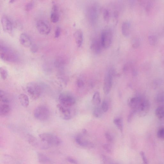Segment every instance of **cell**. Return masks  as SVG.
Returning <instances> with one entry per match:
<instances>
[{
    "label": "cell",
    "instance_id": "obj_3",
    "mask_svg": "<svg viewBox=\"0 0 164 164\" xmlns=\"http://www.w3.org/2000/svg\"><path fill=\"white\" fill-rule=\"evenodd\" d=\"M35 118L41 121H45L51 116V111L49 108L44 105H41L37 107L33 112Z\"/></svg>",
    "mask_w": 164,
    "mask_h": 164
},
{
    "label": "cell",
    "instance_id": "obj_11",
    "mask_svg": "<svg viewBox=\"0 0 164 164\" xmlns=\"http://www.w3.org/2000/svg\"><path fill=\"white\" fill-rule=\"evenodd\" d=\"M150 102L145 98H142L139 106L137 110V112L138 113L140 117L145 116L149 112L150 108Z\"/></svg>",
    "mask_w": 164,
    "mask_h": 164
},
{
    "label": "cell",
    "instance_id": "obj_21",
    "mask_svg": "<svg viewBox=\"0 0 164 164\" xmlns=\"http://www.w3.org/2000/svg\"><path fill=\"white\" fill-rule=\"evenodd\" d=\"M20 103L23 107H27L30 103V100L28 96L25 94H21L18 96Z\"/></svg>",
    "mask_w": 164,
    "mask_h": 164
},
{
    "label": "cell",
    "instance_id": "obj_1",
    "mask_svg": "<svg viewBox=\"0 0 164 164\" xmlns=\"http://www.w3.org/2000/svg\"><path fill=\"white\" fill-rule=\"evenodd\" d=\"M0 56L3 60L7 62H14L18 59L15 51L4 42L0 44Z\"/></svg>",
    "mask_w": 164,
    "mask_h": 164
},
{
    "label": "cell",
    "instance_id": "obj_24",
    "mask_svg": "<svg viewBox=\"0 0 164 164\" xmlns=\"http://www.w3.org/2000/svg\"><path fill=\"white\" fill-rule=\"evenodd\" d=\"M92 102L93 104L96 106H98L101 103V100L100 94L98 92H96L94 94Z\"/></svg>",
    "mask_w": 164,
    "mask_h": 164
},
{
    "label": "cell",
    "instance_id": "obj_32",
    "mask_svg": "<svg viewBox=\"0 0 164 164\" xmlns=\"http://www.w3.org/2000/svg\"><path fill=\"white\" fill-rule=\"evenodd\" d=\"M149 43L152 45H154L156 44L157 42V37L154 35H151L148 37Z\"/></svg>",
    "mask_w": 164,
    "mask_h": 164
},
{
    "label": "cell",
    "instance_id": "obj_19",
    "mask_svg": "<svg viewBox=\"0 0 164 164\" xmlns=\"http://www.w3.org/2000/svg\"><path fill=\"white\" fill-rule=\"evenodd\" d=\"M11 100L12 98L9 94L4 90H0V101L2 103L8 104Z\"/></svg>",
    "mask_w": 164,
    "mask_h": 164
},
{
    "label": "cell",
    "instance_id": "obj_13",
    "mask_svg": "<svg viewBox=\"0 0 164 164\" xmlns=\"http://www.w3.org/2000/svg\"><path fill=\"white\" fill-rule=\"evenodd\" d=\"M59 19V10L57 5L54 2L51 14L50 19L51 21L53 23H56L58 21Z\"/></svg>",
    "mask_w": 164,
    "mask_h": 164
},
{
    "label": "cell",
    "instance_id": "obj_40",
    "mask_svg": "<svg viewBox=\"0 0 164 164\" xmlns=\"http://www.w3.org/2000/svg\"><path fill=\"white\" fill-rule=\"evenodd\" d=\"M140 155L141 156L143 162L144 164H148V161L146 156V155L144 152L141 151L140 152Z\"/></svg>",
    "mask_w": 164,
    "mask_h": 164
},
{
    "label": "cell",
    "instance_id": "obj_2",
    "mask_svg": "<svg viewBox=\"0 0 164 164\" xmlns=\"http://www.w3.org/2000/svg\"><path fill=\"white\" fill-rule=\"evenodd\" d=\"M26 90L29 96L34 100L39 98L42 93V87L36 82H31L27 83Z\"/></svg>",
    "mask_w": 164,
    "mask_h": 164
},
{
    "label": "cell",
    "instance_id": "obj_33",
    "mask_svg": "<svg viewBox=\"0 0 164 164\" xmlns=\"http://www.w3.org/2000/svg\"><path fill=\"white\" fill-rule=\"evenodd\" d=\"M157 136L159 139L164 140V127L160 128L158 130Z\"/></svg>",
    "mask_w": 164,
    "mask_h": 164
},
{
    "label": "cell",
    "instance_id": "obj_42",
    "mask_svg": "<svg viewBox=\"0 0 164 164\" xmlns=\"http://www.w3.org/2000/svg\"><path fill=\"white\" fill-rule=\"evenodd\" d=\"M61 33V29L59 26H57L55 29V38L59 37Z\"/></svg>",
    "mask_w": 164,
    "mask_h": 164
},
{
    "label": "cell",
    "instance_id": "obj_23",
    "mask_svg": "<svg viewBox=\"0 0 164 164\" xmlns=\"http://www.w3.org/2000/svg\"><path fill=\"white\" fill-rule=\"evenodd\" d=\"M37 157L39 162L43 164H47L51 162L50 159L46 154L42 153L37 154Z\"/></svg>",
    "mask_w": 164,
    "mask_h": 164
},
{
    "label": "cell",
    "instance_id": "obj_25",
    "mask_svg": "<svg viewBox=\"0 0 164 164\" xmlns=\"http://www.w3.org/2000/svg\"><path fill=\"white\" fill-rule=\"evenodd\" d=\"M89 16L90 19L92 22L95 21L98 16L97 10L94 7H91L89 11Z\"/></svg>",
    "mask_w": 164,
    "mask_h": 164
},
{
    "label": "cell",
    "instance_id": "obj_20",
    "mask_svg": "<svg viewBox=\"0 0 164 164\" xmlns=\"http://www.w3.org/2000/svg\"><path fill=\"white\" fill-rule=\"evenodd\" d=\"M131 25L128 21H125L122 23V33L124 36L127 37L130 33Z\"/></svg>",
    "mask_w": 164,
    "mask_h": 164
},
{
    "label": "cell",
    "instance_id": "obj_36",
    "mask_svg": "<svg viewBox=\"0 0 164 164\" xmlns=\"http://www.w3.org/2000/svg\"><path fill=\"white\" fill-rule=\"evenodd\" d=\"M105 150L108 153H111L112 152V146L110 144H105L102 146Z\"/></svg>",
    "mask_w": 164,
    "mask_h": 164
},
{
    "label": "cell",
    "instance_id": "obj_43",
    "mask_svg": "<svg viewBox=\"0 0 164 164\" xmlns=\"http://www.w3.org/2000/svg\"><path fill=\"white\" fill-rule=\"evenodd\" d=\"M38 51V46L36 45H32L31 46V51L33 53H36Z\"/></svg>",
    "mask_w": 164,
    "mask_h": 164
},
{
    "label": "cell",
    "instance_id": "obj_16",
    "mask_svg": "<svg viewBox=\"0 0 164 164\" xmlns=\"http://www.w3.org/2000/svg\"><path fill=\"white\" fill-rule=\"evenodd\" d=\"M102 47L101 40L96 39L93 40L91 45V49L96 54L100 53Z\"/></svg>",
    "mask_w": 164,
    "mask_h": 164
},
{
    "label": "cell",
    "instance_id": "obj_14",
    "mask_svg": "<svg viewBox=\"0 0 164 164\" xmlns=\"http://www.w3.org/2000/svg\"><path fill=\"white\" fill-rule=\"evenodd\" d=\"M19 41L23 46L26 48L29 47L32 45V41L31 37L27 33H23L20 35Z\"/></svg>",
    "mask_w": 164,
    "mask_h": 164
},
{
    "label": "cell",
    "instance_id": "obj_6",
    "mask_svg": "<svg viewBox=\"0 0 164 164\" xmlns=\"http://www.w3.org/2000/svg\"><path fill=\"white\" fill-rule=\"evenodd\" d=\"M113 35L112 31L109 29H105L102 32L101 41L103 48H109L112 43Z\"/></svg>",
    "mask_w": 164,
    "mask_h": 164
},
{
    "label": "cell",
    "instance_id": "obj_44",
    "mask_svg": "<svg viewBox=\"0 0 164 164\" xmlns=\"http://www.w3.org/2000/svg\"><path fill=\"white\" fill-rule=\"evenodd\" d=\"M67 160L69 162L74 164H77V161L72 157H68L67 158Z\"/></svg>",
    "mask_w": 164,
    "mask_h": 164
},
{
    "label": "cell",
    "instance_id": "obj_15",
    "mask_svg": "<svg viewBox=\"0 0 164 164\" xmlns=\"http://www.w3.org/2000/svg\"><path fill=\"white\" fill-rule=\"evenodd\" d=\"M75 141L78 145L84 147L91 148H93L94 146L93 143L84 139L80 135L76 137Z\"/></svg>",
    "mask_w": 164,
    "mask_h": 164
},
{
    "label": "cell",
    "instance_id": "obj_4",
    "mask_svg": "<svg viewBox=\"0 0 164 164\" xmlns=\"http://www.w3.org/2000/svg\"><path fill=\"white\" fill-rule=\"evenodd\" d=\"M40 138L45 143L50 146H58L62 142L59 137L55 135L48 133L40 134L39 135Z\"/></svg>",
    "mask_w": 164,
    "mask_h": 164
},
{
    "label": "cell",
    "instance_id": "obj_48",
    "mask_svg": "<svg viewBox=\"0 0 164 164\" xmlns=\"http://www.w3.org/2000/svg\"><path fill=\"white\" fill-rule=\"evenodd\" d=\"M112 164H117L116 163H113Z\"/></svg>",
    "mask_w": 164,
    "mask_h": 164
},
{
    "label": "cell",
    "instance_id": "obj_8",
    "mask_svg": "<svg viewBox=\"0 0 164 164\" xmlns=\"http://www.w3.org/2000/svg\"><path fill=\"white\" fill-rule=\"evenodd\" d=\"M115 74L113 69H110L105 76L103 86L104 92L106 94L109 93L112 88L113 83V77Z\"/></svg>",
    "mask_w": 164,
    "mask_h": 164
},
{
    "label": "cell",
    "instance_id": "obj_45",
    "mask_svg": "<svg viewBox=\"0 0 164 164\" xmlns=\"http://www.w3.org/2000/svg\"><path fill=\"white\" fill-rule=\"evenodd\" d=\"M77 86L81 88L84 86L83 82L81 80H78L77 82Z\"/></svg>",
    "mask_w": 164,
    "mask_h": 164
},
{
    "label": "cell",
    "instance_id": "obj_39",
    "mask_svg": "<svg viewBox=\"0 0 164 164\" xmlns=\"http://www.w3.org/2000/svg\"><path fill=\"white\" fill-rule=\"evenodd\" d=\"M103 17L104 20L106 21H108L109 18V12L107 9H105L103 11Z\"/></svg>",
    "mask_w": 164,
    "mask_h": 164
},
{
    "label": "cell",
    "instance_id": "obj_28",
    "mask_svg": "<svg viewBox=\"0 0 164 164\" xmlns=\"http://www.w3.org/2000/svg\"><path fill=\"white\" fill-rule=\"evenodd\" d=\"M100 159L102 164H112L113 163L111 158L105 155H101Z\"/></svg>",
    "mask_w": 164,
    "mask_h": 164
},
{
    "label": "cell",
    "instance_id": "obj_29",
    "mask_svg": "<svg viewBox=\"0 0 164 164\" xmlns=\"http://www.w3.org/2000/svg\"><path fill=\"white\" fill-rule=\"evenodd\" d=\"M0 74L2 80H5L7 78L8 76V70L5 67H1L0 68Z\"/></svg>",
    "mask_w": 164,
    "mask_h": 164
},
{
    "label": "cell",
    "instance_id": "obj_26",
    "mask_svg": "<svg viewBox=\"0 0 164 164\" xmlns=\"http://www.w3.org/2000/svg\"><path fill=\"white\" fill-rule=\"evenodd\" d=\"M155 114L158 118H163L164 117V107H158L155 111Z\"/></svg>",
    "mask_w": 164,
    "mask_h": 164
},
{
    "label": "cell",
    "instance_id": "obj_22",
    "mask_svg": "<svg viewBox=\"0 0 164 164\" xmlns=\"http://www.w3.org/2000/svg\"><path fill=\"white\" fill-rule=\"evenodd\" d=\"M11 108L10 105L7 104H2L0 105V115L4 116L10 112Z\"/></svg>",
    "mask_w": 164,
    "mask_h": 164
},
{
    "label": "cell",
    "instance_id": "obj_46",
    "mask_svg": "<svg viewBox=\"0 0 164 164\" xmlns=\"http://www.w3.org/2000/svg\"><path fill=\"white\" fill-rule=\"evenodd\" d=\"M161 81L160 80H158L155 81L154 82V88H156L157 87L159 86H159V85L161 83Z\"/></svg>",
    "mask_w": 164,
    "mask_h": 164
},
{
    "label": "cell",
    "instance_id": "obj_18",
    "mask_svg": "<svg viewBox=\"0 0 164 164\" xmlns=\"http://www.w3.org/2000/svg\"><path fill=\"white\" fill-rule=\"evenodd\" d=\"M142 98L135 97L131 98L128 101V104L131 108L137 111L141 102Z\"/></svg>",
    "mask_w": 164,
    "mask_h": 164
},
{
    "label": "cell",
    "instance_id": "obj_35",
    "mask_svg": "<svg viewBox=\"0 0 164 164\" xmlns=\"http://www.w3.org/2000/svg\"><path fill=\"white\" fill-rule=\"evenodd\" d=\"M132 45L134 48H138L140 45V41L139 39L135 38L132 41Z\"/></svg>",
    "mask_w": 164,
    "mask_h": 164
},
{
    "label": "cell",
    "instance_id": "obj_47",
    "mask_svg": "<svg viewBox=\"0 0 164 164\" xmlns=\"http://www.w3.org/2000/svg\"><path fill=\"white\" fill-rule=\"evenodd\" d=\"M14 1H13V0H12V1H10V3H13Z\"/></svg>",
    "mask_w": 164,
    "mask_h": 164
},
{
    "label": "cell",
    "instance_id": "obj_31",
    "mask_svg": "<svg viewBox=\"0 0 164 164\" xmlns=\"http://www.w3.org/2000/svg\"><path fill=\"white\" fill-rule=\"evenodd\" d=\"M155 100L159 103L164 102V91L158 93L155 97Z\"/></svg>",
    "mask_w": 164,
    "mask_h": 164
},
{
    "label": "cell",
    "instance_id": "obj_37",
    "mask_svg": "<svg viewBox=\"0 0 164 164\" xmlns=\"http://www.w3.org/2000/svg\"><path fill=\"white\" fill-rule=\"evenodd\" d=\"M105 136L107 141L108 143H112L113 141V138L112 135L109 133H105Z\"/></svg>",
    "mask_w": 164,
    "mask_h": 164
},
{
    "label": "cell",
    "instance_id": "obj_27",
    "mask_svg": "<svg viewBox=\"0 0 164 164\" xmlns=\"http://www.w3.org/2000/svg\"><path fill=\"white\" fill-rule=\"evenodd\" d=\"M113 122L117 128L122 132L123 130V122L122 119L118 118L114 119Z\"/></svg>",
    "mask_w": 164,
    "mask_h": 164
},
{
    "label": "cell",
    "instance_id": "obj_38",
    "mask_svg": "<svg viewBox=\"0 0 164 164\" xmlns=\"http://www.w3.org/2000/svg\"><path fill=\"white\" fill-rule=\"evenodd\" d=\"M101 108L103 112H107L108 109V105L106 102L104 101L102 102Z\"/></svg>",
    "mask_w": 164,
    "mask_h": 164
},
{
    "label": "cell",
    "instance_id": "obj_30",
    "mask_svg": "<svg viewBox=\"0 0 164 164\" xmlns=\"http://www.w3.org/2000/svg\"><path fill=\"white\" fill-rule=\"evenodd\" d=\"M102 111L101 108L96 107L93 111V115L96 118H100L102 115Z\"/></svg>",
    "mask_w": 164,
    "mask_h": 164
},
{
    "label": "cell",
    "instance_id": "obj_7",
    "mask_svg": "<svg viewBox=\"0 0 164 164\" xmlns=\"http://www.w3.org/2000/svg\"><path fill=\"white\" fill-rule=\"evenodd\" d=\"M59 104L66 107H70L75 103V100L74 97L67 94L61 93L58 97Z\"/></svg>",
    "mask_w": 164,
    "mask_h": 164
},
{
    "label": "cell",
    "instance_id": "obj_17",
    "mask_svg": "<svg viewBox=\"0 0 164 164\" xmlns=\"http://www.w3.org/2000/svg\"><path fill=\"white\" fill-rule=\"evenodd\" d=\"M74 37L76 44L78 47H80L83 41V33L81 30L76 31L74 33Z\"/></svg>",
    "mask_w": 164,
    "mask_h": 164
},
{
    "label": "cell",
    "instance_id": "obj_12",
    "mask_svg": "<svg viewBox=\"0 0 164 164\" xmlns=\"http://www.w3.org/2000/svg\"><path fill=\"white\" fill-rule=\"evenodd\" d=\"M1 21L4 31L10 34H12L13 24L9 17L6 15L3 16L1 17Z\"/></svg>",
    "mask_w": 164,
    "mask_h": 164
},
{
    "label": "cell",
    "instance_id": "obj_10",
    "mask_svg": "<svg viewBox=\"0 0 164 164\" xmlns=\"http://www.w3.org/2000/svg\"><path fill=\"white\" fill-rule=\"evenodd\" d=\"M36 27L39 33L43 35H48L51 31L49 23L46 20H39L36 23Z\"/></svg>",
    "mask_w": 164,
    "mask_h": 164
},
{
    "label": "cell",
    "instance_id": "obj_9",
    "mask_svg": "<svg viewBox=\"0 0 164 164\" xmlns=\"http://www.w3.org/2000/svg\"><path fill=\"white\" fill-rule=\"evenodd\" d=\"M27 139L29 143L36 148L46 149L50 147V146L43 142L40 138L38 139L33 136L29 135Z\"/></svg>",
    "mask_w": 164,
    "mask_h": 164
},
{
    "label": "cell",
    "instance_id": "obj_41",
    "mask_svg": "<svg viewBox=\"0 0 164 164\" xmlns=\"http://www.w3.org/2000/svg\"><path fill=\"white\" fill-rule=\"evenodd\" d=\"M136 112H137V111L135 110H133L132 111H131L128 116V122H131V121L135 114Z\"/></svg>",
    "mask_w": 164,
    "mask_h": 164
},
{
    "label": "cell",
    "instance_id": "obj_5",
    "mask_svg": "<svg viewBox=\"0 0 164 164\" xmlns=\"http://www.w3.org/2000/svg\"><path fill=\"white\" fill-rule=\"evenodd\" d=\"M70 107H64L59 104L57 105V112L62 118L66 120H68L72 118L74 112Z\"/></svg>",
    "mask_w": 164,
    "mask_h": 164
},
{
    "label": "cell",
    "instance_id": "obj_34",
    "mask_svg": "<svg viewBox=\"0 0 164 164\" xmlns=\"http://www.w3.org/2000/svg\"><path fill=\"white\" fill-rule=\"evenodd\" d=\"M34 3L33 1L29 2L25 6V10L26 11H29L31 10L34 7Z\"/></svg>",
    "mask_w": 164,
    "mask_h": 164
}]
</instances>
